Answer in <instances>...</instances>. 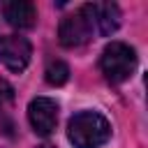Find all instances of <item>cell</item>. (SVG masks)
<instances>
[{
    "label": "cell",
    "mask_w": 148,
    "mask_h": 148,
    "mask_svg": "<svg viewBox=\"0 0 148 148\" xmlns=\"http://www.w3.org/2000/svg\"><path fill=\"white\" fill-rule=\"evenodd\" d=\"M92 32H95V25H92V18H90L86 5L79 7L76 12L67 14V16L60 21V25H58V39H60V44L67 46V49L83 46L86 42H90Z\"/></svg>",
    "instance_id": "obj_3"
},
{
    "label": "cell",
    "mask_w": 148,
    "mask_h": 148,
    "mask_svg": "<svg viewBox=\"0 0 148 148\" xmlns=\"http://www.w3.org/2000/svg\"><path fill=\"white\" fill-rule=\"evenodd\" d=\"M44 79H46V83L49 86H62V83H67V79H69V67H67V62L65 60H49V65H46V69H44Z\"/></svg>",
    "instance_id": "obj_8"
},
{
    "label": "cell",
    "mask_w": 148,
    "mask_h": 148,
    "mask_svg": "<svg viewBox=\"0 0 148 148\" xmlns=\"http://www.w3.org/2000/svg\"><path fill=\"white\" fill-rule=\"evenodd\" d=\"M12 97H14V88L5 79H0V106L7 104V102H12Z\"/></svg>",
    "instance_id": "obj_9"
},
{
    "label": "cell",
    "mask_w": 148,
    "mask_h": 148,
    "mask_svg": "<svg viewBox=\"0 0 148 148\" xmlns=\"http://www.w3.org/2000/svg\"><path fill=\"white\" fill-rule=\"evenodd\" d=\"M39 148H56V146H49V143H44V146H39Z\"/></svg>",
    "instance_id": "obj_10"
},
{
    "label": "cell",
    "mask_w": 148,
    "mask_h": 148,
    "mask_svg": "<svg viewBox=\"0 0 148 148\" xmlns=\"http://www.w3.org/2000/svg\"><path fill=\"white\" fill-rule=\"evenodd\" d=\"M67 139L74 148H102L111 139V123L99 111H79L67 123Z\"/></svg>",
    "instance_id": "obj_1"
},
{
    "label": "cell",
    "mask_w": 148,
    "mask_h": 148,
    "mask_svg": "<svg viewBox=\"0 0 148 148\" xmlns=\"http://www.w3.org/2000/svg\"><path fill=\"white\" fill-rule=\"evenodd\" d=\"M28 123L39 136L53 134L58 125V102L51 97H35L28 104Z\"/></svg>",
    "instance_id": "obj_4"
},
{
    "label": "cell",
    "mask_w": 148,
    "mask_h": 148,
    "mask_svg": "<svg viewBox=\"0 0 148 148\" xmlns=\"http://www.w3.org/2000/svg\"><path fill=\"white\" fill-rule=\"evenodd\" d=\"M32 46L21 35H0V62L12 72H23L30 62Z\"/></svg>",
    "instance_id": "obj_5"
},
{
    "label": "cell",
    "mask_w": 148,
    "mask_h": 148,
    "mask_svg": "<svg viewBox=\"0 0 148 148\" xmlns=\"http://www.w3.org/2000/svg\"><path fill=\"white\" fill-rule=\"evenodd\" d=\"M90 18H92V25H95V32L99 35H111L118 30L120 25V9L116 2H88L86 5Z\"/></svg>",
    "instance_id": "obj_6"
},
{
    "label": "cell",
    "mask_w": 148,
    "mask_h": 148,
    "mask_svg": "<svg viewBox=\"0 0 148 148\" xmlns=\"http://www.w3.org/2000/svg\"><path fill=\"white\" fill-rule=\"evenodd\" d=\"M99 69L109 83H123L136 69V51L125 42H111L102 51Z\"/></svg>",
    "instance_id": "obj_2"
},
{
    "label": "cell",
    "mask_w": 148,
    "mask_h": 148,
    "mask_svg": "<svg viewBox=\"0 0 148 148\" xmlns=\"http://www.w3.org/2000/svg\"><path fill=\"white\" fill-rule=\"evenodd\" d=\"M2 12H5L7 23L16 30H28L37 21V7L28 0H12L2 7Z\"/></svg>",
    "instance_id": "obj_7"
}]
</instances>
